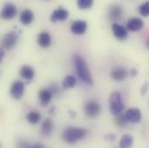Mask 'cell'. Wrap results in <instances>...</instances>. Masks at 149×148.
Listing matches in <instances>:
<instances>
[{
  "label": "cell",
  "instance_id": "6da1fadb",
  "mask_svg": "<svg viewBox=\"0 0 149 148\" xmlns=\"http://www.w3.org/2000/svg\"><path fill=\"white\" fill-rule=\"evenodd\" d=\"M74 65L80 79L87 85H92L94 82L92 74L89 71V68L88 67V64L84 58L79 55H76L74 56Z\"/></svg>",
  "mask_w": 149,
  "mask_h": 148
},
{
  "label": "cell",
  "instance_id": "7a4b0ae2",
  "mask_svg": "<svg viewBox=\"0 0 149 148\" xmlns=\"http://www.w3.org/2000/svg\"><path fill=\"white\" fill-rule=\"evenodd\" d=\"M86 134V130L83 128L70 126L66 128L63 133V140L69 143V144H74L82 139Z\"/></svg>",
  "mask_w": 149,
  "mask_h": 148
},
{
  "label": "cell",
  "instance_id": "3957f363",
  "mask_svg": "<svg viewBox=\"0 0 149 148\" xmlns=\"http://www.w3.org/2000/svg\"><path fill=\"white\" fill-rule=\"evenodd\" d=\"M110 112L113 115H120L123 109L124 104L121 101V95L119 92H113L109 98Z\"/></svg>",
  "mask_w": 149,
  "mask_h": 148
},
{
  "label": "cell",
  "instance_id": "277c9868",
  "mask_svg": "<svg viewBox=\"0 0 149 148\" xmlns=\"http://www.w3.org/2000/svg\"><path fill=\"white\" fill-rule=\"evenodd\" d=\"M84 109L86 114L90 118L97 117L102 111L101 105L95 101H89L88 102H87Z\"/></svg>",
  "mask_w": 149,
  "mask_h": 148
},
{
  "label": "cell",
  "instance_id": "5b68a950",
  "mask_svg": "<svg viewBox=\"0 0 149 148\" xmlns=\"http://www.w3.org/2000/svg\"><path fill=\"white\" fill-rule=\"evenodd\" d=\"M17 39H18V36L15 31H11V32L6 34L2 41L3 47L6 49H11L17 44Z\"/></svg>",
  "mask_w": 149,
  "mask_h": 148
},
{
  "label": "cell",
  "instance_id": "8992f818",
  "mask_svg": "<svg viewBox=\"0 0 149 148\" xmlns=\"http://www.w3.org/2000/svg\"><path fill=\"white\" fill-rule=\"evenodd\" d=\"M24 92V83L21 81H16L10 87V94L15 99H21Z\"/></svg>",
  "mask_w": 149,
  "mask_h": 148
},
{
  "label": "cell",
  "instance_id": "52a82bcc",
  "mask_svg": "<svg viewBox=\"0 0 149 148\" xmlns=\"http://www.w3.org/2000/svg\"><path fill=\"white\" fill-rule=\"evenodd\" d=\"M17 7L14 4H12V3H6L3 6L0 15H1V17L3 19L10 20V19L13 18L17 15Z\"/></svg>",
  "mask_w": 149,
  "mask_h": 148
},
{
  "label": "cell",
  "instance_id": "ba28073f",
  "mask_svg": "<svg viewBox=\"0 0 149 148\" xmlns=\"http://www.w3.org/2000/svg\"><path fill=\"white\" fill-rule=\"evenodd\" d=\"M125 117H126L127 122L138 123L141 120V113L139 108H129L126 112Z\"/></svg>",
  "mask_w": 149,
  "mask_h": 148
},
{
  "label": "cell",
  "instance_id": "9c48e42d",
  "mask_svg": "<svg viewBox=\"0 0 149 148\" xmlns=\"http://www.w3.org/2000/svg\"><path fill=\"white\" fill-rule=\"evenodd\" d=\"M69 17V11L65 9H57L54 10L50 16V21L56 23L57 21H65Z\"/></svg>",
  "mask_w": 149,
  "mask_h": 148
},
{
  "label": "cell",
  "instance_id": "30bf717a",
  "mask_svg": "<svg viewBox=\"0 0 149 148\" xmlns=\"http://www.w3.org/2000/svg\"><path fill=\"white\" fill-rule=\"evenodd\" d=\"M112 31L113 36L118 40H124L127 37V30L119 24H112Z\"/></svg>",
  "mask_w": 149,
  "mask_h": 148
},
{
  "label": "cell",
  "instance_id": "8fae6325",
  "mask_svg": "<svg viewBox=\"0 0 149 148\" xmlns=\"http://www.w3.org/2000/svg\"><path fill=\"white\" fill-rule=\"evenodd\" d=\"M144 26L143 21L139 17H133L128 20L127 24V29L130 31H139Z\"/></svg>",
  "mask_w": 149,
  "mask_h": 148
},
{
  "label": "cell",
  "instance_id": "7c38bea8",
  "mask_svg": "<svg viewBox=\"0 0 149 148\" xmlns=\"http://www.w3.org/2000/svg\"><path fill=\"white\" fill-rule=\"evenodd\" d=\"M71 32L75 35H82L87 30V23L83 20L74 21L71 25Z\"/></svg>",
  "mask_w": 149,
  "mask_h": 148
},
{
  "label": "cell",
  "instance_id": "4fadbf2b",
  "mask_svg": "<svg viewBox=\"0 0 149 148\" xmlns=\"http://www.w3.org/2000/svg\"><path fill=\"white\" fill-rule=\"evenodd\" d=\"M128 75V72L126 69L119 67L113 69L111 72V77L116 81H121L125 80Z\"/></svg>",
  "mask_w": 149,
  "mask_h": 148
},
{
  "label": "cell",
  "instance_id": "5bb4252c",
  "mask_svg": "<svg viewBox=\"0 0 149 148\" xmlns=\"http://www.w3.org/2000/svg\"><path fill=\"white\" fill-rule=\"evenodd\" d=\"M34 19V14L31 10H24L20 15V22L24 25H29Z\"/></svg>",
  "mask_w": 149,
  "mask_h": 148
},
{
  "label": "cell",
  "instance_id": "9a60e30c",
  "mask_svg": "<svg viewBox=\"0 0 149 148\" xmlns=\"http://www.w3.org/2000/svg\"><path fill=\"white\" fill-rule=\"evenodd\" d=\"M38 44L42 48H48L51 43V37L48 32H42L37 37Z\"/></svg>",
  "mask_w": 149,
  "mask_h": 148
},
{
  "label": "cell",
  "instance_id": "2e32d148",
  "mask_svg": "<svg viewBox=\"0 0 149 148\" xmlns=\"http://www.w3.org/2000/svg\"><path fill=\"white\" fill-rule=\"evenodd\" d=\"M20 75L24 79H25L27 81H31V80H32L34 78L35 71H34L33 68H31V66L24 65L20 69Z\"/></svg>",
  "mask_w": 149,
  "mask_h": 148
},
{
  "label": "cell",
  "instance_id": "e0dca14e",
  "mask_svg": "<svg viewBox=\"0 0 149 148\" xmlns=\"http://www.w3.org/2000/svg\"><path fill=\"white\" fill-rule=\"evenodd\" d=\"M38 97H39V101L42 103V105L45 106L50 101V100L52 98V94L50 93V91L49 89H42L38 93Z\"/></svg>",
  "mask_w": 149,
  "mask_h": 148
},
{
  "label": "cell",
  "instance_id": "ac0fdd59",
  "mask_svg": "<svg viewBox=\"0 0 149 148\" xmlns=\"http://www.w3.org/2000/svg\"><path fill=\"white\" fill-rule=\"evenodd\" d=\"M122 8L120 5H113L109 9V17L113 21H117L121 17Z\"/></svg>",
  "mask_w": 149,
  "mask_h": 148
},
{
  "label": "cell",
  "instance_id": "d6986e66",
  "mask_svg": "<svg viewBox=\"0 0 149 148\" xmlns=\"http://www.w3.org/2000/svg\"><path fill=\"white\" fill-rule=\"evenodd\" d=\"M53 128H54V124L50 119H45L43 120V122L42 123L41 130H42V133L45 135H49L52 133Z\"/></svg>",
  "mask_w": 149,
  "mask_h": 148
},
{
  "label": "cell",
  "instance_id": "ffe728a7",
  "mask_svg": "<svg viewBox=\"0 0 149 148\" xmlns=\"http://www.w3.org/2000/svg\"><path fill=\"white\" fill-rule=\"evenodd\" d=\"M133 142H134V139L131 135L129 134H124L120 140V147L121 148H129L132 147L133 145Z\"/></svg>",
  "mask_w": 149,
  "mask_h": 148
},
{
  "label": "cell",
  "instance_id": "44dd1931",
  "mask_svg": "<svg viewBox=\"0 0 149 148\" xmlns=\"http://www.w3.org/2000/svg\"><path fill=\"white\" fill-rule=\"evenodd\" d=\"M76 83V79L73 75H67L63 81V87L64 89H68V88H74V85Z\"/></svg>",
  "mask_w": 149,
  "mask_h": 148
},
{
  "label": "cell",
  "instance_id": "7402d4cb",
  "mask_svg": "<svg viewBox=\"0 0 149 148\" xmlns=\"http://www.w3.org/2000/svg\"><path fill=\"white\" fill-rule=\"evenodd\" d=\"M26 119L27 120L31 123V124H37L41 120V114L36 111L30 112L27 115H26Z\"/></svg>",
  "mask_w": 149,
  "mask_h": 148
},
{
  "label": "cell",
  "instance_id": "603a6c76",
  "mask_svg": "<svg viewBox=\"0 0 149 148\" xmlns=\"http://www.w3.org/2000/svg\"><path fill=\"white\" fill-rule=\"evenodd\" d=\"M92 4H93V0H79L77 2L78 7L81 10L88 9L92 6Z\"/></svg>",
  "mask_w": 149,
  "mask_h": 148
},
{
  "label": "cell",
  "instance_id": "cb8c5ba5",
  "mask_svg": "<svg viewBox=\"0 0 149 148\" xmlns=\"http://www.w3.org/2000/svg\"><path fill=\"white\" fill-rule=\"evenodd\" d=\"M140 13L143 17H148L149 16V1L145 2L140 6Z\"/></svg>",
  "mask_w": 149,
  "mask_h": 148
},
{
  "label": "cell",
  "instance_id": "d4e9b609",
  "mask_svg": "<svg viewBox=\"0 0 149 148\" xmlns=\"http://www.w3.org/2000/svg\"><path fill=\"white\" fill-rule=\"evenodd\" d=\"M115 123H116L119 126H125V125L127 123V119H126L125 115L120 114V115L116 118V120H115Z\"/></svg>",
  "mask_w": 149,
  "mask_h": 148
},
{
  "label": "cell",
  "instance_id": "484cf974",
  "mask_svg": "<svg viewBox=\"0 0 149 148\" xmlns=\"http://www.w3.org/2000/svg\"><path fill=\"white\" fill-rule=\"evenodd\" d=\"M49 90L50 91V93H51L52 95H53V94H56V93L59 92V88H58L56 84H52V85L50 86V88H49Z\"/></svg>",
  "mask_w": 149,
  "mask_h": 148
},
{
  "label": "cell",
  "instance_id": "4316f807",
  "mask_svg": "<svg viewBox=\"0 0 149 148\" xmlns=\"http://www.w3.org/2000/svg\"><path fill=\"white\" fill-rule=\"evenodd\" d=\"M18 148H31V147L29 146V144L26 141L21 140L18 142Z\"/></svg>",
  "mask_w": 149,
  "mask_h": 148
},
{
  "label": "cell",
  "instance_id": "83f0119b",
  "mask_svg": "<svg viewBox=\"0 0 149 148\" xmlns=\"http://www.w3.org/2000/svg\"><path fill=\"white\" fill-rule=\"evenodd\" d=\"M149 88V83L148 82H145L144 83V85L142 86V88H141V94L143 95V94H145L146 93H147V91L148 90Z\"/></svg>",
  "mask_w": 149,
  "mask_h": 148
},
{
  "label": "cell",
  "instance_id": "f1b7e54d",
  "mask_svg": "<svg viewBox=\"0 0 149 148\" xmlns=\"http://www.w3.org/2000/svg\"><path fill=\"white\" fill-rule=\"evenodd\" d=\"M3 56H4V52H3V49L2 48H0V63L2 62L3 58Z\"/></svg>",
  "mask_w": 149,
  "mask_h": 148
},
{
  "label": "cell",
  "instance_id": "f546056e",
  "mask_svg": "<svg viewBox=\"0 0 149 148\" xmlns=\"http://www.w3.org/2000/svg\"><path fill=\"white\" fill-rule=\"evenodd\" d=\"M31 148H44L41 144H35V145H33V146H31Z\"/></svg>",
  "mask_w": 149,
  "mask_h": 148
},
{
  "label": "cell",
  "instance_id": "4dcf8cb0",
  "mask_svg": "<svg viewBox=\"0 0 149 148\" xmlns=\"http://www.w3.org/2000/svg\"><path fill=\"white\" fill-rule=\"evenodd\" d=\"M131 74H132L133 76H135V75L137 74V70H136V69H132V70H131Z\"/></svg>",
  "mask_w": 149,
  "mask_h": 148
},
{
  "label": "cell",
  "instance_id": "1f68e13d",
  "mask_svg": "<svg viewBox=\"0 0 149 148\" xmlns=\"http://www.w3.org/2000/svg\"><path fill=\"white\" fill-rule=\"evenodd\" d=\"M147 46H148V47L149 48V39L148 40V41H147Z\"/></svg>",
  "mask_w": 149,
  "mask_h": 148
}]
</instances>
